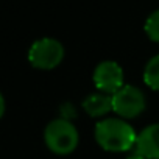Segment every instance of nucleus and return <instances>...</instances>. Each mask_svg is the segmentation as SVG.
Wrapping results in <instances>:
<instances>
[{
  "instance_id": "obj_1",
  "label": "nucleus",
  "mask_w": 159,
  "mask_h": 159,
  "mask_svg": "<svg viewBox=\"0 0 159 159\" xmlns=\"http://www.w3.org/2000/svg\"><path fill=\"white\" fill-rule=\"evenodd\" d=\"M95 139L108 151H126L136 145L137 133L119 117H108L95 123Z\"/></svg>"
},
{
  "instance_id": "obj_2",
  "label": "nucleus",
  "mask_w": 159,
  "mask_h": 159,
  "mask_svg": "<svg viewBox=\"0 0 159 159\" xmlns=\"http://www.w3.org/2000/svg\"><path fill=\"white\" fill-rule=\"evenodd\" d=\"M44 139L52 151L58 154H67L72 153L78 145V129L66 119H53L44 129Z\"/></svg>"
},
{
  "instance_id": "obj_3",
  "label": "nucleus",
  "mask_w": 159,
  "mask_h": 159,
  "mask_svg": "<svg viewBox=\"0 0 159 159\" xmlns=\"http://www.w3.org/2000/svg\"><path fill=\"white\" fill-rule=\"evenodd\" d=\"M64 58V45L55 38H41L28 48V61L39 69H53Z\"/></svg>"
},
{
  "instance_id": "obj_4",
  "label": "nucleus",
  "mask_w": 159,
  "mask_h": 159,
  "mask_svg": "<svg viewBox=\"0 0 159 159\" xmlns=\"http://www.w3.org/2000/svg\"><path fill=\"white\" fill-rule=\"evenodd\" d=\"M145 109V94L134 84H123L112 94V111L122 117H136Z\"/></svg>"
},
{
  "instance_id": "obj_5",
  "label": "nucleus",
  "mask_w": 159,
  "mask_h": 159,
  "mask_svg": "<svg viewBox=\"0 0 159 159\" xmlns=\"http://www.w3.org/2000/svg\"><path fill=\"white\" fill-rule=\"evenodd\" d=\"M92 78L100 91L112 95L123 86V69L119 62L106 59L95 66Z\"/></svg>"
},
{
  "instance_id": "obj_6",
  "label": "nucleus",
  "mask_w": 159,
  "mask_h": 159,
  "mask_svg": "<svg viewBox=\"0 0 159 159\" xmlns=\"http://www.w3.org/2000/svg\"><path fill=\"white\" fill-rule=\"evenodd\" d=\"M134 150L147 159H159V123H151L137 133Z\"/></svg>"
},
{
  "instance_id": "obj_7",
  "label": "nucleus",
  "mask_w": 159,
  "mask_h": 159,
  "mask_svg": "<svg viewBox=\"0 0 159 159\" xmlns=\"http://www.w3.org/2000/svg\"><path fill=\"white\" fill-rule=\"evenodd\" d=\"M83 108L94 117L103 116L112 109V95L106 92H92L83 100Z\"/></svg>"
},
{
  "instance_id": "obj_8",
  "label": "nucleus",
  "mask_w": 159,
  "mask_h": 159,
  "mask_svg": "<svg viewBox=\"0 0 159 159\" xmlns=\"http://www.w3.org/2000/svg\"><path fill=\"white\" fill-rule=\"evenodd\" d=\"M143 81L154 91H159V53L151 56L143 69Z\"/></svg>"
},
{
  "instance_id": "obj_9",
  "label": "nucleus",
  "mask_w": 159,
  "mask_h": 159,
  "mask_svg": "<svg viewBox=\"0 0 159 159\" xmlns=\"http://www.w3.org/2000/svg\"><path fill=\"white\" fill-rule=\"evenodd\" d=\"M145 33L148 34L150 39L159 42V10H154L145 20Z\"/></svg>"
},
{
  "instance_id": "obj_10",
  "label": "nucleus",
  "mask_w": 159,
  "mask_h": 159,
  "mask_svg": "<svg viewBox=\"0 0 159 159\" xmlns=\"http://www.w3.org/2000/svg\"><path fill=\"white\" fill-rule=\"evenodd\" d=\"M126 159H147L145 156H142V154H137V153H133V154H129Z\"/></svg>"
},
{
  "instance_id": "obj_11",
  "label": "nucleus",
  "mask_w": 159,
  "mask_h": 159,
  "mask_svg": "<svg viewBox=\"0 0 159 159\" xmlns=\"http://www.w3.org/2000/svg\"><path fill=\"white\" fill-rule=\"evenodd\" d=\"M0 106H2V109H0V114H3V112H5V98H3V95H0Z\"/></svg>"
}]
</instances>
